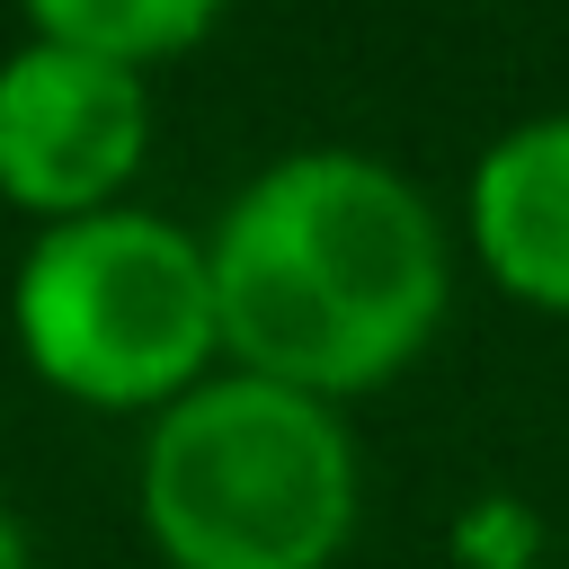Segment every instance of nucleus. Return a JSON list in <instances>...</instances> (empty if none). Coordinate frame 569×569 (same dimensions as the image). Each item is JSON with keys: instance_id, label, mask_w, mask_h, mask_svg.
Returning a JSON list of instances; mask_svg holds the SVG:
<instances>
[{"instance_id": "f257e3e1", "label": "nucleus", "mask_w": 569, "mask_h": 569, "mask_svg": "<svg viewBox=\"0 0 569 569\" xmlns=\"http://www.w3.org/2000/svg\"><path fill=\"white\" fill-rule=\"evenodd\" d=\"M204 258L240 373L311 400L391 382L445 320V231L427 196L365 151H293L258 169Z\"/></svg>"}, {"instance_id": "f03ea898", "label": "nucleus", "mask_w": 569, "mask_h": 569, "mask_svg": "<svg viewBox=\"0 0 569 569\" xmlns=\"http://www.w3.org/2000/svg\"><path fill=\"white\" fill-rule=\"evenodd\" d=\"M142 525L169 569H329L356 533V445L311 391L196 382L142 445Z\"/></svg>"}, {"instance_id": "7ed1b4c3", "label": "nucleus", "mask_w": 569, "mask_h": 569, "mask_svg": "<svg viewBox=\"0 0 569 569\" xmlns=\"http://www.w3.org/2000/svg\"><path fill=\"white\" fill-rule=\"evenodd\" d=\"M18 347L27 365L89 409H169L196 391L222 347L213 258L160 213H80L44 222L18 267Z\"/></svg>"}, {"instance_id": "20e7f679", "label": "nucleus", "mask_w": 569, "mask_h": 569, "mask_svg": "<svg viewBox=\"0 0 569 569\" xmlns=\"http://www.w3.org/2000/svg\"><path fill=\"white\" fill-rule=\"evenodd\" d=\"M142 142H151L142 71L44 44V36L0 62V196L9 204L44 222L107 213L116 187L142 169Z\"/></svg>"}, {"instance_id": "39448f33", "label": "nucleus", "mask_w": 569, "mask_h": 569, "mask_svg": "<svg viewBox=\"0 0 569 569\" xmlns=\"http://www.w3.org/2000/svg\"><path fill=\"white\" fill-rule=\"evenodd\" d=\"M462 222L498 293L569 320V116L507 124L471 169Z\"/></svg>"}, {"instance_id": "423d86ee", "label": "nucleus", "mask_w": 569, "mask_h": 569, "mask_svg": "<svg viewBox=\"0 0 569 569\" xmlns=\"http://www.w3.org/2000/svg\"><path fill=\"white\" fill-rule=\"evenodd\" d=\"M231 0H27V27L44 44H71V53H98V62H160V53H187Z\"/></svg>"}, {"instance_id": "0eeeda50", "label": "nucleus", "mask_w": 569, "mask_h": 569, "mask_svg": "<svg viewBox=\"0 0 569 569\" xmlns=\"http://www.w3.org/2000/svg\"><path fill=\"white\" fill-rule=\"evenodd\" d=\"M453 551H462V569H533L542 516L525 498H471V516L453 525Z\"/></svg>"}, {"instance_id": "6e6552de", "label": "nucleus", "mask_w": 569, "mask_h": 569, "mask_svg": "<svg viewBox=\"0 0 569 569\" xmlns=\"http://www.w3.org/2000/svg\"><path fill=\"white\" fill-rule=\"evenodd\" d=\"M0 569H36V560H27V533L9 525V507H0Z\"/></svg>"}]
</instances>
